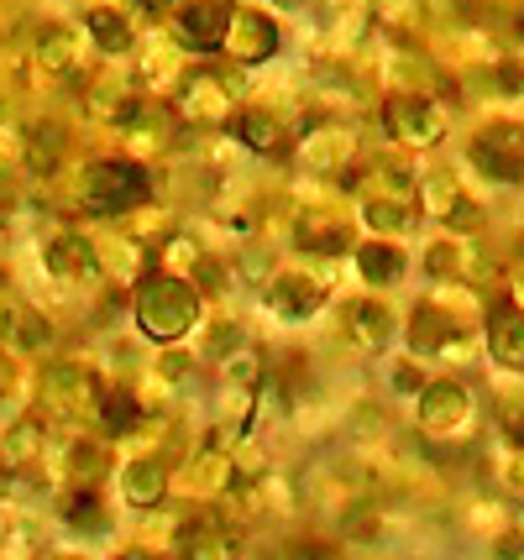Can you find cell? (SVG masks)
Here are the masks:
<instances>
[{
  "label": "cell",
  "mask_w": 524,
  "mask_h": 560,
  "mask_svg": "<svg viewBox=\"0 0 524 560\" xmlns=\"http://www.w3.org/2000/svg\"><path fill=\"white\" fill-rule=\"evenodd\" d=\"M137 319H142L148 336L174 341V336H184L195 325V289L178 283V278H152L142 299H137Z\"/></svg>",
  "instance_id": "6da1fadb"
},
{
  "label": "cell",
  "mask_w": 524,
  "mask_h": 560,
  "mask_svg": "<svg viewBox=\"0 0 524 560\" xmlns=\"http://www.w3.org/2000/svg\"><path fill=\"white\" fill-rule=\"evenodd\" d=\"M142 195H148V173L131 168V163H95L90 178H84V199H90V210H101V215L131 210Z\"/></svg>",
  "instance_id": "7a4b0ae2"
},
{
  "label": "cell",
  "mask_w": 524,
  "mask_h": 560,
  "mask_svg": "<svg viewBox=\"0 0 524 560\" xmlns=\"http://www.w3.org/2000/svg\"><path fill=\"white\" fill-rule=\"evenodd\" d=\"M473 152H477V163H482V173H493V178H503V184H514V178L524 173L520 126H493V131H482Z\"/></svg>",
  "instance_id": "3957f363"
},
{
  "label": "cell",
  "mask_w": 524,
  "mask_h": 560,
  "mask_svg": "<svg viewBox=\"0 0 524 560\" xmlns=\"http://www.w3.org/2000/svg\"><path fill=\"white\" fill-rule=\"evenodd\" d=\"M221 43H231V52H236L242 63H257V58H268V52L278 48V32H273V22H263L257 11H242V16L225 22Z\"/></svg>",
  "instance_id": "277c9868"
},
{
  "label": "cell",
  "mask_w": 524,
  "mask_h": 560,
  "mask_svg": "<svg viewBox=\"0 0 524 560\" xmlns=\"http://www.w3.org/2000/svg\"><path fill=\"white\" fill-rule=\"evenodd\" d=\"M420 415H424V430H435V435H451V430H462V424L473 419V398L456 388V383H441V388L424 393Z\"/></svg>",
  "instance_id": "5b68a950"
},
{
  "label": "cell",
  "mask_w": 524,
  "mask_h": 560,
  "mask_svg": "<svg viewBox=\"0 0 524 560\" xmlns=\"http://www.w3.org/2000/svg\"><path fill=\"white\" fill-rule=\"evenodd\" d=\"M225 22H231V5H221V0H195L178 11V32L189 37V48H216Z\"/></svg>",
  "instance_id": "8992f818"
},
{
  "label": "cell",
  "mask_w": 524,
  "mask_h": 560,
  "mask_svg": "<svg viewBox=\"0 0 524 560\" xmlns=\"http://www.w3.org/2000/svg\"><path fill=\"white\" fill-rule=\"evenodd\" d=\"M388 126H394V137H409V142H430L435 131H441V116L420 105V100H394L388 105Z\"/></svg>",
  "instance_id": "52a82bcc"
},
{
  "label": "cell",
  "mask_w": 524,
  "mask_h": 560,
  "mask_svg": "<svg viewBox=\"0 0 524 560\" xmlns=\"http://www.w3.org/2000/svg\"><path fill=\"white\" fill-rule=\"evenodd\" d=\"M493 357L503 366H524V325L514 304H499L493 310Z\"/></svg>",
  "instance_id": "ba28073f"
},
{
  "label": "cell",
  "mask_w": 524,
  "mask_h": 560,
  "mask_svg": "<svg viewBox=\"0 0 524 560\" xmlns=\"http://www.w3.org/2000/svg\"><path fill=\"white\" fill-rule=\"evenodd\" d=\"M163 466H152V462H137V466H126V498L137 503V509H152L158 498H163Z\"/></svg>",
  "instance_id": "9c48e42d"
},
{
  "label": "cell",
  "mask_w": 524,
  "mask_h": 560,
  "mask_svg": "<svg viewBox=\"0 0 524 560\" xmlns=\"http://www.w3.org/2000/svg\"><path fill=\"white\" fill-rule=\"evenodd\" d=\"M273 304L283 315H310L321 304V289L310 278H283V283H273Z\"/></svg>",
  "instance_id": "30bf717a"
},
{
  "label": "cell",
  "mask_w": 524,
  "mask_h": 560,
  "mask_svg": "<svg viewBox=\"0 0 524 560\" xmlns=\"http://www.w3.org/2000/svg\"><path fill=\"white\" fill-rule=\"evenodd\" d=\"M357 268H362V278H368V283H394L404 262L388 252V246H362V252H357Z\"/></svg>",
  "instance_id": "8fae6325"
},
{
  "label": "cell",
  "mask_w": 524,
  "mask_h": 560,
  "mask_svg": "<svg viewBox=\"0 0 524 560\" xmlns=\"http://www.w3.org/2000/svg\"><path fill=\"white\" fill-rule=\"evenodd\" d=\"M48 268H53V272H79V268H90V246L79 242V236H58V242L48 246Z\"/></svg>",
  "instance_id": "7c38bea8"
},
{
  "label": "cell",
  "mask_w": 524,
  "mask_h": 560,
  "mask_svg": "<svg viewBox=\"0 0 524 560\" xmlns=\"http://www.w3.org/2000/svg\"><path fill=\"white\" fill-rule=\"evenodd\" d=\"M90 32H95V43H101L105 52H126L131 48V32H126L121 16H110V11H95L90 16Z\"/></svg>",
  "instance_id": "4fadbf2b"
},
{
  "label": "cell",
  "mask_w": 524,
  "mask_h": 560,
  "mask_svg": "<svg viewBox=\"0 0 524 560\" xmlns=\"http://www.w3.org/2000/svg\"><path fill=\"white\" fill-rule=\"evenodd\" d=\"M184 550H189V556H231V535H221V529L205 518V524H195V529L184 535Z\"/></svg>",
  "instance_id": "5bb4252c"
},
{
  "label": "cell",
  "mask_w": 524,
  "mask_h": 560,
  "mask_svg": "<svg viewBox=\"0 0 524 560\" xmlns=\"http://www.w3.org/2000/svg\"><path fill=\"white\" fill-rule=\"evenodd\" d=\"M63 518H69L74 529H84V535H95V529H105V513H101V498H95V492H79L74 503L63 509Z\"/></svg>",
  "instance_id": "9a60e30c"
},
{
  "label": "cell",
  "mask_w": 524,
  "mask_h": 560,
  "mask_svg": "<svg viewBox=\"0 0 524 560\" xmlns=\"http://www.w3.org/2000/svg\"><path fill=\"white\" fill-rule=\"evenodd\" d=\"M101 415H105L110 430H131V424H137V404H131L121 388H105L101 393Z\"/></svg>",
  "instance_id": "2e32d148"
},
{
  "label": "cell",
  "mask_w": 524,
  "mask_h": 560,
  "mask_svg": "<svg viewBox=\"0 0 524 560\" xmlns=\"http://www.w3.org/2000/svg\"><path fill=\"white\" fill-rule=\"evenodd\" d=\"M242 137H247V147H257V152H273V147L283 142V131H278V121H273V116H263V110L242 121Z\"/></svg>",
  "instance_id": "e0dca14e"
},
{
  "label": "cell",
  "mask_w": 524,
  "mask_h": 560,
  "mask_svg": "<svg viewBox=\"0 0 524 560\" xmlns=\"http://www.w3.org/2000/svg\"><path fill=\"white\" fill-rule=\"evenodd\" d=\"M451 325L446 319H435V310H420V319H415V346L420 351H435V346H446Z\"/></svg>",
  "instance_id": "ac0fdd59"
},
{
  "label": "cell",
  "mask_w": 524,
  "mask_h": 560,
  "mask_svg": "<svg viewBox=\"0 0 524 560\" xmlns=\"http://www.w3.org/2000/svg\"><path fill=\"white\" fill-rule=\"evenodd\" d=\"M225 100H221V90H216V79H200L195 90H189V116H216Z\"/></svg>",
  "instance_id": "d6986e66"
},
{
  "label": "cell",
  "mask_w": 524,
  "mask_h": 560,
  "mask_svg": "<svg viewBox=\"0 0 524 560\" xmlns=\"http://www.w3.org/2000/svg\"><path fill=\"white\" fill-rule=\"evenodd\" d=\"M69 58H74L69 32H48V37H43V63H48V69H69Z\"/></svg>",
  "instance_id": "ffe728a7"
},
{
  "label": "cell",
  "mask_w": 524,
  "mask_h": 560,
  "mask_svg": "<svg viewBox=\"0 0 524 560\" xmlns=\"http://www.w3.org/2000/svg\"><path fill=\"white\" fill-rule=\"evenodd\" d=\"M53 152H58V131H53V126H43V137H37V142H32V152H26L32 173H48L53 168Z\"/></svg>",
  "instance_id": "44dd1931"
},
{
  "label": "cell",
  "mask_w": 524,
  "mask_h": 560,
  "mask_svg": "<svg viewBox=\"0 0 524 560\" xmlns=\"http://www.w3.org/2000/svg\"><path fill=\"white\" fill-rule=\"evenodd\" d=\"M11 325H16V336H22V346H43V341H48V325H43L37 315H32V310H16V315H11Z\"/></svg>",
  "instance_id": "7402d4cb"
},
{
  "label": "cell",
  "mask_w": 524,
  "mask_h": 560,
  "mask_svg": "<svg viewBox=\"0 0 524 560\" xmlns=\"http://www.w3.org/2000/svg\"><path fill=\"white\" fill-rule=\"evenodd\" d=\"M368 220H373L377 231H394V225H404V210H399V205H373V210H368Z\"/></svg>",
  "instance_id": "603a6c76"
},
{
  "label": "cell",
  "mask_w": 524,
  "mask_h": 560,
  "mask_svg": "<svg viewBox=\"0 0 524 560\" xmlns=\"http://www.w3.org/2000/svg\"><path fill=\"white\" fill-rule=\"evenodd\" d=\"M394 388H399V393L415 388V372H409V366H394Z\"/></svg>",
  "instance_id": "cb8c5ba5"
}]
</instances>
